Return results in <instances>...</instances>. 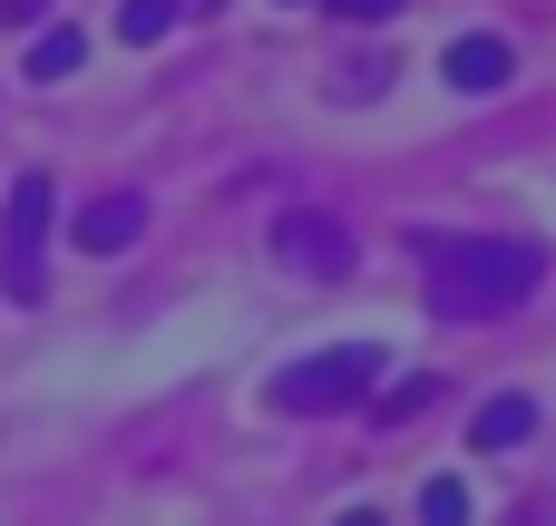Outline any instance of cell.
<instances>
[{"label":"cell","mask_w":556,"mask_h":526,"mask_svg":"<svg viewBox=\"0 0 556 526\" xmlns=\"http://www.w3.org/2000/svg\"><path fill=\"white\" fill-rule=\"evenodd\" d=\"M117 29L147 49V39H166V29H176V0H127V10H117Z\"/></svg>","instance_id":"9"},{"label":"cell","mask_w":556,"mask_h":526,"mask_svg":"<svg viewBox=\"0 0 556 526\" xmlns=\"http://www.w3.org/2000/svg\"><path fill=\"white\" fill-rule=\"evenodd\" d=\"M420 517H430V526H459V517H469V488H459V478H430V488H420Z\"/></svg>","instance_id":"10"},{"label":"cell","mask_w":556,"mask_h":526,"mask_svg":"<svg viewBox=\"0 0 556 526\" xmlns=\"http://www.w3.org/2000/svg\"><path fill=\"white\" fill-rule=\"evenodd\" d=\"M371 381H381V351H371V342H332V351H313V361H293V371L274 381V410L323 420V410H352Z\"/></svg>","instance_id":"2"},{"label":"cell","mask_w":556,"mask_h":526,"mask_svg":"<svg viewBox=\"0 0 556 526\" xmlns=\"http://www.w3.org/2000/svg\"><path fill=\"white\" fill-rule=\"evenodd\" d=\"M528 429H538V400H528V390H498V400H489V410L469 420V439H479L489 459H498V449H518Z\"/></svg>","instance_id":"7"},{"label":"cell","mask_w":556,"mask_h":526,"mask_svg":"<svg viewBox=\"0 0 556 526\" xmlns=\"http://www.w3.org/2000/svg\"><path fill=\"white\" fill-rule=\"evenodd\" d=\"M420 264H430V303L450 322H498L547 283V254L518 234H420Z\"/></svg>","instance_id":"1"},{"label":"cell","mask_w":556,"mask_h":526,"mask_svg":"<svg viewBox=\"0 0 556 526\" xmlns=\"http://www.w3.org/2000/svg\"><path fill=\"white\" fill-rule=\"evenodd\" d=\"M430 390H440V381H401V390L381 400V420H420V410H430Z\"/></svg>","instance_id":"11"},{"label":"cell","mask_w":556,"mask_h":526,"mask_svg":"<svg viewBox=\"0 0 556 526\" xmlns=\"http://www.w3.org/2000/svg\"><path fill=\"white\" fill-rule=\"evenodd\" d=\"M508 68H518V49H508L498 29H469V39H450V59H440V78H450V88H469V98L508 88Z\"/></svg>","instance_id":"5"},{"label":"cell","mask_w":556,"mask_h":526,"mask_svg":"<svg viewBox=\"0 0 556 526\" xmlns=\"http://www.w3.org/2000/svg\"><path fill=\"white\" fill-rule=\"evenodd\" d=\"M78 59H88V39H78V29H39V39H29V78H39V88H49V78H68Z\"/></svg>","instance_id":"8"},{"label":"cell","mask_w":556,"mask_h":526,"mask_svg":"<svg viewBox=\"0 0 556 526\" xmlns=\"http://www.w3.org/2000/svg\"><path fill=\"white\" fill-rule=\"evenodd\" d=\"M332 10H342V20H391L401 0H332Z\"/></svg>","instance_id":"12"},{"label":"cell","mask_w":556,"mask_h":526,"mask_svg":"<svg viewBox=\"0 0 556 526\" xmlns=\"http://www.w3.org/2000/svg\"><path fill=\"white\" fill-rule=\"evenodd\" d=\"M137 234H147V205H137V195H98V205H78V224H68L78 254H127Z\"/></svg>","instance_id":"6"},{"label":"cell","mask_w":556,"mask_h":526,"mask_svg":"<svg viewBox=\"0 0 556 526\" xmlns=\"http://www.w3.org/2000/svg\"><path fill=\"white\" fill-rule=\"evenodd\" d=\"M49 215H59L49 176H20V185H10V215H0V283H10V303H39V293H49V273H39Z\"/></svg>","instance_id":"3"},{"label":"cell","mask_w":556,"mask_h":526,"mask_svg":"<svg viewBox=\"0 0 556 526\" xmlns=\"http://www.w3.org/2000/svg\"><path fill=\"white\" fill-rule=\"evenodd\" d=\"M274 254H283L293 273H313V283H342V273H352V234H342L332 215H283V224H274Z\"/></svg>","instance_id":"4"}]
</instances>
